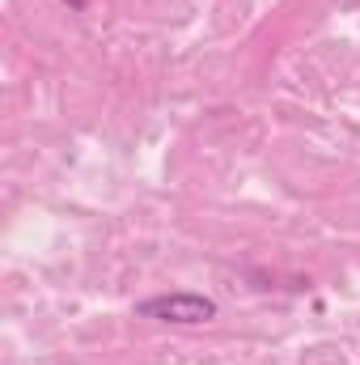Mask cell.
Here are the masks:
<instances>
[{"instance_id":"1","label":"cell","mask_w":360,"mask_h":365,"mask_svg":"<svg viewBox=\"0 0 360 365\" xmlns=\"http://www.w3.org/2000/svg\"><path fill=\"white\" fill-rule=\"evenodd\" d=\"M140 319H162V323H208L216 319V302L199 297V293H162V297H144L136 306Z\"/></svg>"}]
</instances>
